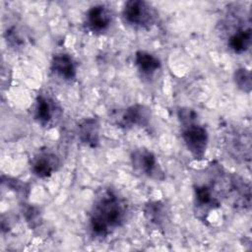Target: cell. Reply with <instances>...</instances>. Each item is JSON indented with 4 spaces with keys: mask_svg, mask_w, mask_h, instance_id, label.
<instances>
[{
    "mask_svg": "<svg viewBox=\"0 0 252 252\" xmlns=\"http://www.w3.org/2000/svg\"><path fill=\"white\" fill-rule=\"evenodd\" d=\"M125 201L110 188L99 190L90 212L89 227L93 236L104 238L121 227L127 219Z\"/></svg>",
    "mask_w": 252,
    "mask_h": 252,
    "instance_id": "cell-1",
    "label": "cell"
},
{
    "mask_svg": "<svg viewBox=\"0 0 252 252\" xmlns=\"http://www.w3.org/2000/svg\"><path fill=\"white\" fill-rule=\"evenodd\" d=\"M178 117L182 128L181 137L188 152L195 159H204L209 142V134L206 127L198 123L197 113L190 108L180 109Z\"/></svg>",
    "mask_w": 252,
    "mask_h": 252,
    "instance_id": "cell-2",
    "label": "cell"
},
{
    "mask_svg": "<svg viewBox=\"0 0 252 252\" xmlns=\"http://www.w3.org/2000/svg\"><path fill=\"white\" fill-rule=\"evenodd\" d=\"M122 19L136 30H150L158 21V13L152 5L143 0H130L124 4Z\"/></svg>",
    "mask_w": 252,
    "mask_h": 252,
    "instance_id": "cell-3",
    "label": "cell"
},
{
    "mask_svg": "<svg viewBox=\"0 0 252 252\" xmlns=\"http://www.w3.org/2000/svg\"><path fill=\"white\" fill-rule=\"evenodd\" d=\"M130 159L136 172L154 180H163L165 178L156 155L150 150L145 148L136 149L131 153Z\"/></svg>",
    "mask_w": 252,
    "mask_h": 252,
    "instance_id": "cell-4",
    "label": "cell"
},
{
    "mask_svg": "<svg viewBox=\"0 0 252 252\" xmlns=\"http://www.w3.org/2000/svg\"><path fill=\"white\" fill-rule=\"evenodd\" d=\"M220 206V200L213 183H197L194 185V207L197 218L207 220V217Z\"/></svg>",
    "mask_w": 252,
    "mask_h": 252,
    "instance_id": "cell-5",
    "label": "cell"
},
{
    "mask_svg": "<svg viewBox=\"0 0 252 252\" xmlns=\"http://www.w3.org/2000/svg\"><path fill=\"white\" fill-rule=\"evenodd\" d=\"M112 12L111 10L103 5L97 4L91 7L85 17L86 29L95 34H101L106 32L112 23Z\"/></svg>",
    "mask_w": 252,
    "mask_h": 252,
    "instance_id": "cell-6",
    "label": "cell"
},
{
    "mask_svg": "<svg viewBox=\"0 0 252 252\" xmlns=\"http://www.w3.org/2000/svg\"><path fill=\"white\" fill-rule=\"evenodd\" d=\"M152 117L151 108L145 104L136 103L128 106L120 114L118 120V125L124 128L131 127H147L150 124Z\"/></svg>",
    "mask_w": 252,
    "mask_h": 252,
    "instance_id": "cell-7",
    "label": "cell"
},
{
    "mask_svg": "<svg viewBox=\"0 0 252 252\" xmlns=\"http://www.w3.org/2000/svg\"><path fill=\"white\" fill-rule=\"evenodd\" d=\"M59 164V158L54 153L50 151H40L33 157L31 170L38 178H47L58 169Z\"/></svg>",
    "mask_w": 252,
    "mask_h": 252,
    "instance_id": "cell-8",
    "label": "cell"
},
{
    "mask_svg": "<svg viewBox=\"0 0 252 252\" xmlns=\"http://www.w3.org/2000/svg\"><path fill=\"white\" fill-rule=\"evenodd\" d=\"M58 107L55 101L49 96L38 94L35 99L33 117L41 126H47L52 123L57 116Z\"/></svg>",
    "mask_w": 252,
    "mask_h": 252,
    "instance_id": "cell-9",
    "label": "cell"
},
{
    "mask_svg": "<svg viewBox=\"0 0 252 252\" xmlns=\"http://www.w3.org/2000/svg\"><path fill=\"white\" fill-rule=\"evenodd\" d=\"M50 69L53 73L66 81H71L76 78L77 69L72 56L68 53L59 52L52 56Z\"/></svg>",
    "mask_w": 252,
    "mask_h": 252,
    "instance_id": "cell-10",
    "label": "cell"
},
{
    "mask_svg": "<svg viewBox=\"0 0 252 252\" xmlns=\"http://www.w3.org/2000/svg\"><path fill=\"white\" fill-rule=\"evenodd\" d=\"M77 135L82 144L95 148L99 143V123L95 118H85L77 125Z\"/></svg>",
    "mask_w": 252,
    "mask_h": 252,
    "instance_id": "cell-11",
    "label": "cell"
},
{
    "mask_svg": "<svg viewBox=\"0 0 252 252\" xmlns=\"http://www.w3.org/2000/svg\"><path fill=\"white\" fill-rule=\"evenodd\" d=\"M135 64L142 75L147 77L154 75L161 66L160 60L146 50H138L135 53Z\"/></svg>",
    "mask_w": 252,
    "mask_h": 252,
    "instance_id": "cell-12",
    "label": "cell"
},
{
    "mask_svg": "<svg viewBox=\"0 0 252 252\" xmlns=\"http://www.w3.org/2000/svg\"><path fill=\"white\" fill-rule=\"evenodd\" d=\"M252 40V32L248 28H239L237 29L227 40V45L230 50L236 54H242L246 52L251 46Z\"/></svg>",
    "mask_w": 252,
    "mask_h": 252,
    "instance_id": "cell-13",
    "label": "cell"
},
{
    "mask_svg": "<svg viewBox=\"0 0 252 252\" xmlns=\"http://www.w3.org/2000/svg\"><path fill=\"white\" fill-rule=\"evenodd\" d=\"M144 215L151 223L160 227L166 219V209L160 201L150 202L144 208Z\"/></svg>",
    "mask_w": 252,
    "mask_h": 252,
    "instance_id": "cell-14",
    "label": "cell"
},
{
    "mask_svg": "<svg viewBox=\"0 0 252 252\" xmlns=\"http://www.w3.org/2000/svg\"><path fill=\"white\" fill-rule=\"evenodd\" d=\"M233 80H234L235 86L240 91L246 94H249L251 92V88H252L251 72L248 69L241 67L235 70L233 75Z\"/></svg>",
    "mask_w": 252,
    "mask_h": 252,
    "instance_id": "cell-15",
    "label": "cell"
},
{
    "mask_svg": "<svg viewBox=\"0 0 252 252\" xmlns=\"http://www.w3.org/2000/svg\"><path fill=\"white\" fill-rule=\"evenodd\" d=\"M5 38L7 44L12 48H21L25 44V38L20 33L19 30L16 27L8 29L5 32Z\"/></svg>",
    "mask_w": 252,
    "mask_h": 252,
    "instance_id": "cell-16",
    "label": "cell"
},
{
    "mask_svg": "<svg viewBox=\"0 0 252 252\" xmlns=\"http://www.w3.org/2000/svg\"><path fill=\"white\" fill-rule=\"evenodd\" d=\"M23 215L31 227H35L39 224V212L32 206H25L23 209Z\"/></svg>",
    "mask_w": 252,
    "mask_h": 252,
    "instance_id": "cell-17",
    "label": "cell"
},
{
    "mask_svg": "<svg viewBox=\"0 0 252 252\" xmlns=\"http://www.w3.org/2000/svg\"><path fill=\"white\" fill-rule=\"evenodd\" d=\"M2 183L4 185H6L8 188H10L11 190L17 192V193H22L25 194L26 190H29V188L26 187V184L18 179L12 178V177H8V176H3L2 177Z\"/></svg>",
    "mask_w": 252,
    "mask_h": 252,
    "instance_id": "cell-18",
    "label": "cell"
}]
</instances>
